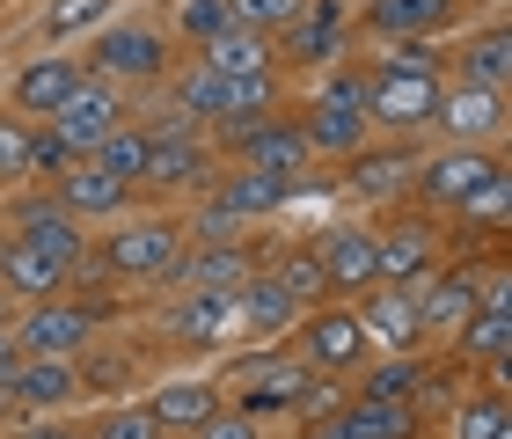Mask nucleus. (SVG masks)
Instances as JSON below:
<instances>
[{"instance_id":"38","label":"nucleus","mask_w":512,"mask_h":439,"mask_svg":"<svg viewBox=\"0 0 512 439\" xmlns=\"http://www.w3.org/2000/svg\"><path fill=\"white\" fill-rule=\"evenodd\" d=\"M81 425H88V439H161L147 403H110V410H96V418H81Z\"/></svg>"},{"instance_id":"5","label":"nucleus","mask_w":512,"mask_h":439,"mask_svg":"<svg viewBox=\"0 0 512 439\" xmlns=\"http://www.w3.org/2000/svg\"><path fill=\"white\" fill-rule=\"evenodd\" d=\"M147 125V176H139V191H154V198H169V191H205L227 161L213 154V140L205 132H191L176 118V110H154V118H139Z\"/></svg>"},{"instance_id":"47","label":"nucleus","mask_w":512,"mask_h":439,"mask_svg":"<svg viewBox=\"0 0 512 439\" xmlns=\"http://www.w3.org/2000/svg\"><path fill=\"white\" fill-rule=\"evenodd\" d=\"M15 359H22V352H15V337L0 330V374H15Z\"/></svg>"},{"instance_id":"42","label":"nucleus","mask_w":512,"mask_h":439,"mask_svg":"<svg viewBox=\"0 0 512 439\" xmlns=\"http://www.w3.org/2000/svg\"><path fill=\"white\" fill-rule=\"evenodd\" d=\"M374 59L381 66H432V74H447V52H439L432 37H395V44H381Z\"/></svg>"},{"instance_id":"1","label":"nucleus","mask_w":512,"mask_h":439,"mask_svg":"<svg viewBox=\"0 0 512 439\" xmlns=\"http://www.w3.org/2000/svg\"><path fill=\"white\" fill-rule=\"evenodd\" d=\"M118 315V293H110V279H96V271H74V286H66L59 300H30V308H15V352L22 359H74L88 352V344L103 337V322Z\"/></svg>"},{"instance_id":"14","label":"nucleus","mask_w":512,"mask_h":439,"mask_svg":"<svg viewBox=\"0 0 512 439\" xmlns=\"http://www.w3.org/2000/svg\"><path fill=\"white\" fill-rule=\"evenodd\" d=\"M410 293H417V330H425V352H439V344H447L461 322L476 315V264H469V257H461V264L447 257L432 279H417Z\"/></svg>"},{"instance_id":"35","label":"nucleus","mask_w":512,"mask_h":439,"mask_svg":"<svg viewBox=\"0 0 512 439\" xmlns=\"http://www.w3.org/2000/svg\"><path fill=\"white\" fill-rule=\"evenodd\" d=\"M110 22V0H44V15H37V37L52 44H74V37H88V30H103Z\"/></svg>"},{"instance_id":"44","label":"nucleus","mask_w":512,"mask_h":439,"mask_svg":"<svg viewBox=\"0 0 512 439\" xmlns=\"http://www.w3.org/2000/svg\"><path fill=\"white\" fill-rule=\"evenodd\" d=\"M476 308H512V271L505 264H476Z\"/></svg>"},{"instance_id":"16","label":"nucleus","mask_w":512,"mask_h":439,"mask_svg":"<svg viewBox=\"0 0 512 439\" xmlns=\"http://www.w3.org/2000/svg\"><path fill=\"white\" fill-rule=\"evenodd\" d=\"M432 132L447 147H498L505 140V88H476V81H447Z\"/></svg>"},{"instance_id":"31","label":"nucleus","mask_w":512,"mask_h":439,"mask_svg":"<svg viewBox=\"0 0 512 439\" xmlns=\"http://www.w3.org/2000/svg\"><path fill=\"white\" fill-rule=\"evenodd\" d=\"M447 220H461V235H505V227H512V176H505V161L454 205Z\"/></svg>"},{"instance_id":"37","label":"nucleus","mask_w":512,"mask_h":439,"mask_svg":"<svg viewBox=\"0 0 512 439\" xmlns=\"http://www.w3.org/2000/svg\"><path fill=\"white\" fill-rule=\"evenodd\" d=\"M227 22H235V15H227V0H176L169 37H176V44H191V52H205V44H213Z\"/></svg>"},{"instance_id":"2","label":"nucleus","mask_w":512,"mask_h":439,"mask_svg":"<svg viewBox=\"0 0 512 439\" xmlns=\"http://www.w3.org/2000/svg\"><path fill=\"white\" fill-rule=\"evenodd\" d=\"M191 235H183V220H118L110 235H88V264L96 279H118V286H169Z\"/></svg>"},{"instance_id":"33","label":"nucleus","mask_w":512,"mask_h":439,"mask_svg":"<svg viewBox=\"0 0 512 439\" xmlns=\"http://www.w3.org/2000/svg\"><path fill=\"white\" fill-rule=\"evenodd\" d=\"M81 161H96L103 176H118V183H132V191H139V176H147V125L125 118L118 132H110V140H96Z\"/></svg>"},{"instance_id":"24","label":"nucleus","mask_w":512,"mask_h":439,"mask_svg":"<svg viewBox=\"0 0 512 439\" xmlns=\"http://www.w3.org/2000/svg\"><path fill=\"white\" fill-rule=\"evenodd\" d=\"M256 271H264V242H249V235H235V242H191V249H183V264H176V279H169V293L176 286L235 293L242 279H256Z\"/></svg>"},{"instance_id":"49","label":"nucleus","mask_w":512,"mask_h":439,"mask_svg":"<svg viewBox=\"0 0 512 439\" xmlns=\"http://www.w3.org/2000/svg\"><path fill=\"white\" fill-rule=\"evenodd\" d=\"M461 8H505V0H461Z\"/></svg>"},{"instance_id":"23","label":"nucleus","mask_w":512,"mask_h":439,"mask_svg":"<svg viewBox=\"0 0 512 439\" xmlns=\"http://www.w3.org/2000/svg\"><path fill=\"white\" fill-rule=\"evenodd\" d=\"M74 286V264H59L52 249L22 242V235H0V293L15 300V308H30V300H59Z\"/></svg>"},{"instance_id":"20","label":"nucleus","mask_w":512,"mask_h":439,"mask_svg":"<svg viewBox=\"0 0 512 439\" xmlns=\"http://www.w3.org/2000/svg\"><path fill=\"white\" fill-rule=\"evenodd\" d=\"M293 125H300V140H308V161H344V154H359L366 140H374V125H366V110L359 103H337V96H315L293 110Z\"/></svg>"},{"instance_id":"43","label":"nucleus","mask_w":512,"mask_h":439,"mask_svg":"<svg viewBox=\"0 0 512 439\" xmlns=\"http://www.w3.org/2000/svg\"><path fill=\"white\" fill-rule=\"evenodd\" d=\"M183 439H264V425H256V418H242L235 403H220L213 418H205L198 432H183Z\"/></svg>"},{"instance_id":"7","label":"nucleus","mask_w":512,"mask_h":439,"mask_svg":"<svg viewBox=\"0 0 512 439\" xmlns=\"http://www.w3.org/2000/svg\"><path fill=\"white\" fill-rule=\"evenodd\" d=\"M88 74L110 81V88H161L169 81V66H176V37L161 30V22H110V30H96V44H88Z\"/></svg>"},{"instance_id":"12","label":"nucleus","mask_w":512,"mask_h":439,"mask_svg":"<svg viewBox=\"0 0 512 439\" xmlns=\"http://www.w3.org/2000/svg\"><path fill=\"white\" fill-rule=\"evenodd\" d=\"M498 161H505L498 147H439V154H425V161H417V176H410V205H425V213H439V220H447L454 205H461V198H469L483 176L498 169Z\"/></svg>"},{"instance_id":"45","label":"nucleus","mask_w":512,"mask_h":439,"mask_svg":"<svg viewBox=\"0 0 512 439\" xmlns=\"http://www.w3.org/2000/svg\"><path fill=\"white\" fill-rule=\"evenodd\" d=\"M8 439H81V418H22Z\"/></svg>"},{"instance_id":"40","label":"nucleus","mask_w":512,"mask_h":439,"mask_svg":"<svg viewBox=\"0 0 512 439\" xmlns=\"http://www.w3.org/2000/svg\"><path fill=\"white\" fill-rule=\"evenodd\" d=\"M300 8H308V0H227V15H235L242 30H264V37H278Z\"/></svg>"},{"instance_id":"9","label":"nucleus","mask_w":512,"mask_h":439,"mask_svg":"<svg viewBox=\"0 0 512 439\" xmlns=\"http://www.w3.org/2000/svg\"><path fill=\"white\" fill-rule=\"evenodd\" d=\"M271 44H278V66H286V74H330V66L352 52V8H344V0H308Z\"/></svg>"},{"instance_id":"19","label":"nucleus","mask_w":512,"mask_h":439,"mask_svg":"<svg viewBox=\"0 0 512 439\" xmlns=\"http://www.w3.org/2000/svg\"><path fill=\"white\" fill-rule=\"evenodd\" d=\"M8 235H22V242H37V249H52V257L59 264H88V227L74 220V213H66V205L52 198V191H22L15 205H8Z\"/></svg>"},{"instance_id":"15","label":"nucleus","mask_w":512,"mask_h":439,"mask_svg":"<svg viewBox=\"0 0 512 439\" xmlns=\"http://www.w3.org/2000/svg\"><path fill=\"white\" fill-rule=\"evenodd\" d=\"M88 81V59L81 52H37V59H22L15 66V81H8V110L15 118H30V125H44L52 110L74 96V88Z\"/></svg>"},{"instance_id":"27","label":"nucleus","mask_w":512,"mask_h":439,"mask_svg":"<svg viewBox=\"0 0 512 439\" xmlns=\"http://www.w3.org/2000/svg\"><path fill=\"white\" fill-rule=\"evenodd\" d=\"M15 403H22V418H66V410L81 403V374H74V359H15Z\"/></svg>"},{"instance_id":"29","label":"nucleus","mask_w":512,"mask_h":439,"mask_svg":"<svg viewBox=\"0 0 512 439\" xmlns=\"http://www.w3.org/2000/svg\"><path fill=\"white\" fill-rule=\"evenodd\" d=\"M439 352H447L454 366H505V352H512V308H476Z\"/></svg>"},{"instance_id":"48","label":"nucleus","mask_w":512,"mask_h":439,"mask_svg":"<svg viewBox=\"0 0 512 439\" xmlns=\"http://www.w3.org/2000/svg\"><path fill=\"white\" fill-rule=\"evenodd\" d=\"M0 330H15V300L8 293H0Z\"/></svg>"},{"instance_id":"34","label":"nucleus","mask_w":512,"mask_h":439,"mask_svg":"<svg viewBox=\"0 0 512 439\" xmlns=\"http://www.w3.org/2000/svg\"><path fill=\"white\" fill-rule=\"evenodd\" d=\"M512 425V403H505V388H469V396L454 403V418H447V439H498Z\"/></svg>"},{"instance_id":"46","label":"nucleus","mask_w":512,"mask_h":439,"mask_svg":"<svg viewBox=\"0 0 512 439\" xmlns=\"http://www.w3.org/2000/svg\"><path fill=\"white\" fill-rule=\"evenodd\" d=\"M22 425V403H15V388H8V374H0V439H8Z\"/></svg>"},{"instance_id":"39","label":"nucleus","mask_w":512,"mask_h":439,"mask_svg":"<svg viewBox=\"0 0 512 439\" xmlns=\"http://www.w3.org/2000/svg\"><path fill=\"white\" fill-rule=\"evenodd\" d=\"M74 161H81V154L66 147L52 125H30V169H22V176H37V183H59L66 169H74Z\"/></svg>"},{"instance_id":"32","label":"nucleus","mask_w":512,"mask_h":439,"mask_svg":"<svg viewBox=\"0 0 512 439\" xmlns=\"http://www.w3.org/2000/svg\"><path fill=\"white\" fill-rule=\"evenodd\" d=\"M337 418L352 439H417V410L410 403H366V396H344Z\"/></svg>"},{"instance_id":"25","label":"nucleus","mask_w":512,"mask_h":439,"mask_svg":"<svg viewBox=\"0 0 512 439\" xmlns=\"http://www.w3.org/2000/svg\"><path fill=\"white\" fill-rule=\"evenodd\" d=\"M300 315H308V308H300L271 271H256V279L235 286V337H249V344H286Z\"/></svg>"},{"instance_id":"30","label":"nucleus","mask_w":512,"mask_h":439,"mask_svg":"<svg viewBox=\"0 0 512 439\" xmlns=\"http://www.w3.org/2000/svg\"><path fill=\"white\" fill-rule=\"evenodd\" d=\"M191 59H205L213 74H278V44L264 30H242V22H227V30L205 44V52H191Z\"/></svg>"},{"instance_id":"18","label":"nucleus","mask_w":512,"mask_h":439,"mask_svg":"<svg viewBox=\"0 0 512 439\" xmlns=\"http://www.w3.org/2000/svg\"><path fill=\"white\" fill-rule=\"evenodd\" d=\"M469 15L461 0H366L352 8V37H374V44H395V37H439Z\"/></svg>"},{"instance_id":"36","label":"nucleus","mask_w":512,"mask_h":439,"mask_svg":"<svg viewBox=\"0 0 512 439\" xmlns=\"http://www.w3.org/2000/svg\"><path fill=\"white\" fill-rule=\"evenodd\" d=\"M264 271L300 300V308H322V300H330V286H322V264H315L308 242H293V249H278V257H264Z\"/></svg>"},{"instance_id":"28","label":"nucleus","mask_w":512,"mask_h":439,"mask_svg":"<svg viewBox=\"0 0 512 439\" xmlns=\"http://www.w3.org/2000/svg\"><path fill=\"white\" fill-rule=\"evenodd\" d=\"M447 74H454V81H476V88H512V30H505V22L469 30V37L447 52Z\"/></svg>"},{"instance_id":"6","label":"nucleus","mask_w":512,"mask_h":439,"mask_svg":"<svg viewBox=\"0 0 512 439\" xmlns=\"http://www.w3.org/2000/svg\"><path fill=\"white\" fill-rule=\"evenodd\" d=\"M293 359L308 366V374H322V381H352L366 359H374V344H366V322H359V308L352 300H322V308H308L293 322Z\"/></svg>"},{"instance_id":"21","label":"nucleus","mask_w":512,"mask_h":439,"mask_svg":"<svg viewBox=\"0 0 512 439\" xmlns=\"http://www.w3.org/2000/svg\"><path fill=\"white\" fill-rule=\"evenodd\" d=\"M352 308H359V322H366V344H374V359L425 352V330H417V293H410V286H366Z\"/></svg>"},{"instance_id":"50","label":"nucleus","mask_w":512,"mask_h":439,"mask_svg":"<svg viewBox=\"0 0 512 439\" xmlns=\"http://www.w3.org/2000/svg\"><path fill=\"white\" fill-rule=\"evenodd\" d=\"M81 439H88V425H81Z\"/></svg>"},{"instance_id":"8","label":"nucleus","mask_w":512,"mask_h":439,"mask_svg":"<svg viewBox=\"0 0 512 439\" xmlns=\"http://www.w3.org/2000/svg\"><path fill=\"white\" fill-rule=\"evenodd\" d=\"M417 161H425V140H366L359 154H344L337 161V191L352 198V205H403L410 198V176H417Z\"/></svg>"},{"instance_id":"10","label":"nucleus","mask_w":512,"mask_h":439,"mask_svg":"<svg viewBox=\"0 0 512 439\" xmlns=\"http://www.w3.org/2000/svg\"><path fill=\"white\" fill-rule=\"evenodd\" d=\"M213 154L227 169H264V176H308V140H300V125L286 110H271V118L256 125H235V132H213Z\"/></svg>"},{"instance_id":"41","label":"nucleus","mask_w":512,"mask_h":439,"mask_svg":"<svg viewBox=\"0 0 512 439\" xmlns=\"http://www.w3.org/2000/svg\"><path fill=\"white\" fill-rule=\"evenodd\" d=\"M30 169V118H15V110H0V183Z\"/></svg>"},{"instance_id":"17","label":"nucleus","mask_w":512,"mask_h":439,"mask_svg":"<svg viewBox=\"0 0 512 439\" xmlns=\"http://www.w3.org/2000/svg\"><path fill=\"white\" fill-rule=\"evenodd\" d=\"M125 118H132L125 88H110V81H96V74H88V81L74 88V96H66V103L52 110V118H44V125H52V132H59V140L74 147V154H88L96 140H110V132H118Z\"/></svg>"},{"instance_id":"11","label":"nucleus","mask_w":512,"mask_h":439,"mask_svg":"<svg viewBox=\"0 0 512 439\" xmlns=\"http://www.w3.org/2000/svg\"><path fill=\"white\" fill-rule=\"evenodd\" d=\"M315 264H322V286H330V300H359L374 279V220H330L308 235Z\"/></svg>"},{"instance_id":"3","label":"nucleus","mask_w":512,"mask_h":439,"mask_svg":"<svg viewBox=\"0 0 512 439\" xmlns=\"http://www.w3.org/2000/svg\"><path fill=\"white\" fill-rule=\"evenodd\" d=\"M439 96H447V74H432V66L366 59V125L388 132V140H425L439 118Z\"/></svg>"},{"instance_id":"13","label":"nucleus","mask_w":512,"mask_h":439,"mask_svg":"<svg viewBox=\"0 0 512 439\" xmlns=\"http://www.w3.org/2000/svg\"><path fill=\"white\" fill-rule=\"evenodd\" d=\"M161 337H169L176 352H227V344H235V293L176 286V300L161 308Z\"/></svg>"},{"instance_id":"22","label":"nucleus","mask_w":512,"mask_h":439,"mask_svg":"<svg viewBox=\"0 0 512 439\" xmlns=\"http://www.w3.org/2000/svg\"><path fill=\"white\" fill-rule=\"evenodd\" d=\"M139 403H147V418L161 425V439H183V432H198L227 403V388L213 374H169V381H154Z\"/></svg>"},{"instance_id":"4","label":"nucleus","mask_w":512,"mask_h":439,"mask_svg":"<svg viewBox=\"0 0 512 439\" xmlns=\"http://www.w3.org/2000/svg\"><path fill=\"white\" fill-rule=\"evenodd\" d=\"M447 264V220L425 205H388V220H374V279L381 286H417Z\"/></svg>"},{"instance_id":"26","label":"nucleus","mask_w":512,"mask_h":439,"mask_svg":"<svg viewBox=\"0 0 512 439\" xmlns=\"http://www.w3.org/2000/svg\"><path fill=\"white\" fill-rule=\"evenodd\" d=\"M44 191H52L66 213H74L81 227H96V220H125L132 205H139V191L132 183H118V176H103L96 161H74V169H66L59 183H44Z\"/></svg>"}]
</instances>
